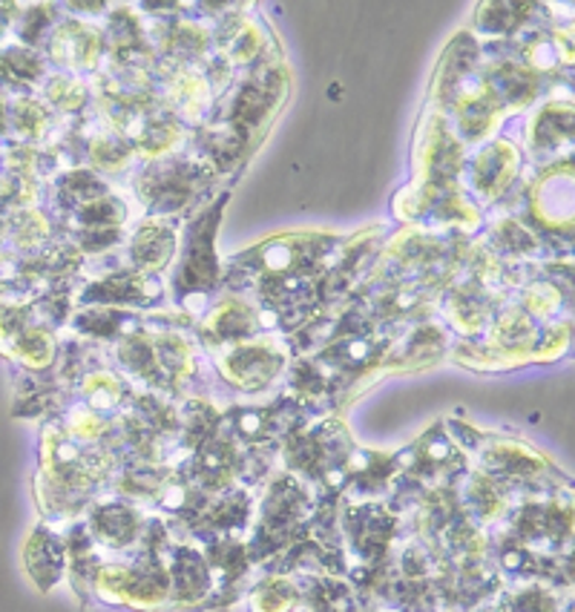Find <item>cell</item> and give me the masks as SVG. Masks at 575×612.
<instances>
[{"instance_id": "obj_2", "label": "cell", "mask_w": 575, "mask_h": 612, "mask_svg": "<svg viewBox=\"0 0 575 612\" xmlns=\"http://www.w3.org/2000/svg\"><path fill=\"white\" fill-rule=\"evenodd\" d=\"M334 245L331 236H288V239L262 242V247L248 251L245 256H233V265L245 262L251 268L276 271V274H294L309 268Z\"/></svg>"}, {"instance_id": "obj_4", "label": "cell", "mask_w": 575, "mask_h": 612, "mask_svg": "<svg viewBox=\"0 0 575 612\" xmlns=\"http://www.w3.org/2000/svg\"><path fill=\"white\" fill-rule=\"evenodd\" d=\"M175 251V233L173 227L159 225V222H148L135 233L133 247H130V259L139 271H159L164 262L173 256Z\"/></svg>"}, {"instance_id": "obj_1", "label": "cell", "mask_w": 575, "mask_h": 612, "mask_svg": "<svg viewBox=\"0 0 575 612\" xmlns=\"http://www.w3.org/2000/svg\"><path fill=\"white\" fill-rule=\"evenodd\" d=\"M228 196L219 198L213 207L193 218L184 236V254L179 262V276H175V288L179 294H208L219 282V259L213 251V236H216L219 218L225 211Z\"/></svg>"}, {"instance_id": "obj_6", "label": "cell", "mask_w": 575, "mask_h": 612, "mask_svg": "<svg viewBox=\"0 0 575 612\" xmlns=\"http://www.w3.org/2000/svg\"><path fill=\"white\" fill-rule=\"evenodd\" d=\"M92 529H95V536H99L107 547H124V543L133 541L135 532H139V514L130 507L110 503V507H101L99 512L92 514Z\"/></svg>"}, {"instance_id": "obj_8", "label": "cell", "mask_w": 575, "mask_h": 612, "mask_svg": "<svg viewBox=\"0 0 575 612\" xmlns=\"http://www.w3.org/2000/svg\"><path fill=\"white\" fill-rule=\"evenodd\" d=\"M276 599H296L294 586L285 584V581H271L268 586H260V590L253 592L251 604L256 612H280Z\"/></svg>"}, {"instance_id": "obj_7", "label": "cell", "mask_w": 575, "mask_h": 612, "mask_svg": "<svg viewBox=\"0 0 575 612\" xmlns=\"http://www.w3.org/2000/svg\"><path fill=\"white\" fill-rule=\"evenodd\" d=\"M558 110H544L535 121L533 144L538 150H555L562 147L564 141H569V106L562 110V104H555Z\"/></svg>"}, {"instance_id": "obj_3", "label": "cell", "mask_w": 575, "mask_h": 612, "mask_svg": "<svg viewBox=\"0 0 575 612\" xmlns=\"http://www.w3.org/2000/svg\"><path fill=\"white\" fill-rule=\"evenodd\" d=\"M196 182V170L188 167V164H159L153 170V176L148 173V178H144V196L159 211H179L182 204L190 202L188 196L193 193Z\"/></svg>"}, {"instance_id": "obj_5", "label": "cell", "mask_w": 575, "mask_h": 612, "mask_svg": "<svg viewBox=\"0 0 575 612\" xmlns=\"http://www.w3.org/2000/svg\"><path fill=\"white\" fill-rule=\"evenodd\" d=\"M515 170V150L504 141L498 144H490L484 153L475 159V167H472V182L481 193L492 196V193H498L510 178H513Z\"/></svg>"}]
</instances>
